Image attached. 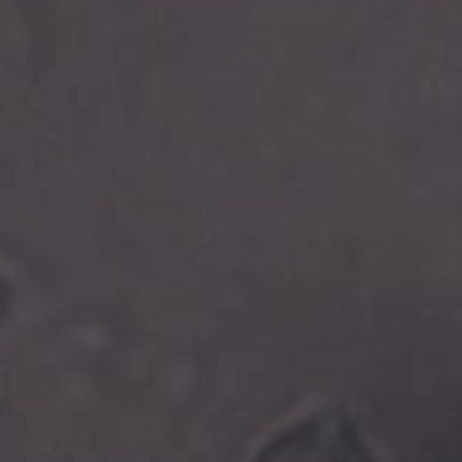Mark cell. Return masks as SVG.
Listing matches in <instances>:
<instances>
[{"label": "cell", "instance_id": "obj_1", "mask_svg": "<svg viewBox=\"0 0 462 462\" xmlns=\"http://www.w3.org/2000/svg\"><path fill=\"white\" fill-rule=\"evenodd\" d=\"M253 462H379L354 422L339 411H318L282 430Z\"/></svg>", "mask_w": 462, "mask_h": 462}]
</instances>
